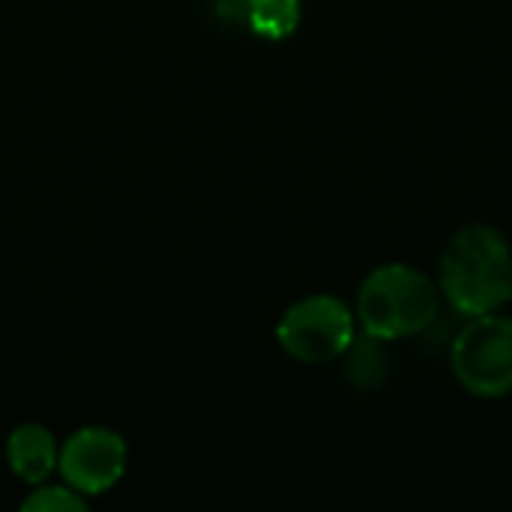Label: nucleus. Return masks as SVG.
Instances as JSON below:
<instances>
[{
    "label": "nucleus",
    "mask_w": 512,
    "mask_h": 512,
    "mask_svg": "<svg viewBox=\"0 0 512 512\" xmlns=\"http://www.w3.org/2000/svg\"><path fill=\"white\" fill-rule=\"evenodd\" d=\"M441 297L462 315L498 312L512 300V249L507 237L483 222L459 228L438 264Z\"/></svg>",
    "instance_id": "nucleus-1"
},
{
    "label": "nucleus",
    "mask_w": 512,
    "mask_h": 512,
    "mask_svg": "<svg viewBox=\"0 0 512 512\" xmlns=\"http://www.w3.org/2000/svg\"><path fill=\"white\" fill-rule=\"evenodd\" d=\"M438 279L411 264H381L360 282L354 315L357 327L381 342H402L423 336L441 315Z\"/></svg>",
    "instance_id": "nucleus-2"
},
{
    "label": "nucleus",
    "mask_w": 512,
    "mask_h": 512,
    "mask_svg": "<svg viewBox=\"0 0 512 512\" xmlns=\"http://www.w3.org/2000/svg\"><path fill=\"white\" fill-rule=\"evenodd\" d=\"M357 339V315L336 294H309L291 303L279 324L276 342L279 348L306 366H321L342 360V354Z\"/></svg>",
    "instance_id": "nucleus-3"
},
{
    "label": "nucleus",
    "mask_w": 512,
    "mask_h": 512,
    "mask_svg": "<svg viewBox=\"0 0 512 512\" xmlns=\"http://www.w3.org/2000/svg\"><path fill=\"white\" fill-rule=\"evenodd\" d=\"M450 369L459 387L477 399L512 393V318L489 312L468 318L450 345Z\"/></svg>",
    "instance_id": "nucleus-4"
},
{
    "label": "nucleus",
    "mask_w": 512,
    "mask_h": 512,
    "mask_svg": "<svg viewBox=\"0 0 512 512\" xmlns=\"http://www.w3.org/2000/svg\"><path fill=\"white\" fill-rule=\"evenodd\" d=\"M129 465L126 438L108 426H84L60 444L57 474L84 498L111 492Z\"/></svg>",
    "instance_id": "nucleus-5"
},
{
    "label": "nucleus",
    "mask_w": 512,
    "mask_h": 512,
    "mask_svg": "<svg viewBox=\"0 0 512 512\" xmlns=\"http://www.w3.org/2000/svg\"><path fill=\"white\" fill-rule=\"evenodd\" d=\"M6 465L12 477L27 483L30 489L39 483H48V477L57 471L60 444L54 441V432L42 423H21L6 438Z\"/></svg>",
    "instance_id": "nucleus-6"
},
{
    "label": "nucleus",
    "mask_w": 512,
    "mask_h": 512,
    "mask_svg": "<svg viewBox=\"0 0 512 512\" xmlns=\"http://www.w3.org/2000/svg\"><path fill=\"white\" fill-rule=\"evenodd\" d=\"M387 342L369 336V333H357V339L351 342V348L342 354L345 357V378L360 387V390H378L387 378V351H384Z\"/></svg>",
    "instance_id": "nucleus-7"
},
{
    "label": "nucleus",
    "mask_w": 512,
    "mask_h": 512,
    "mask_svg": "<svg viewBox=\"0 0 512 512\" xmlns=\"http://www.w3.org/2000/svg\"><path fill=\"white\" fill-rule=\"evenodd\" d=\"M246 24L261 39H288L303 18L300 0H246L243 6Z\"/></svg>",
    "instance_id": "nucleus-8"
},
{
    "label": "nucleus",
    "mask_w": 512,
    "mask_h": 512,
    "mask_svg": "<svg viewBox=\"0 0 512 512\" xmlns=\"http://www.w3.org/2000/svg\"><path fill=\"white\" fill-rule=\"evenodd\" d=\"M87 507H90V501L66 483H60V486L39 483L21 501V510L27 512H84Z\"/></svg>",
    "instance_id": "nucleus-9"
}]
</instances>
